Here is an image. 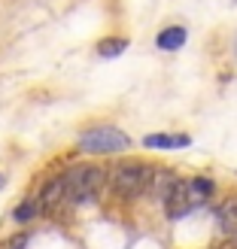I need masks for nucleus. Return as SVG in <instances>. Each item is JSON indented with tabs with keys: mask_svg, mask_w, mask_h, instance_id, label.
Returning <instances> with one entry per match:
<instances>
[{
	"mask_svg": "<svg viewBox=\"0 0 237 249\" xmlns=\"http://www.w3.org/2000/svg\"><path fill=\"white\" fill-rule=\"evenodd\" d=\"M107 177L109 173L101 164H73L64 173V201L73 207L97 201L101 189L107 185Z\"/></svg>",
	"mask_w": 237,
	"mask_h": 249,
	"instance_id": "f257e3e1",
	"label": "nucleus"
},
{
	"mask_svg": "<svg viewBox=\"0 0 237 249\" xmlns=\"http://www.w3.org/2000/svg\"><path fill=\"white\" fill-rule=\"evenodd\" d=\"M152 179L155 173L149 164H143V161H119V164L109 170V189H113L116 197H122V201H134V197H143L152 192Z\"/></svg>",
	"mask_w": 237,
	"mask_h": 249,
	"instance_id": "f03ea898",
	"label": "nucleus"
},
{
	"mask_svg": "<svg viewBox=\"0 0 237 249\" xmlns=\"http://www.w3.org/2000/svg\"><path fill=\"white\" fill-rule=\"evenodd\" d=\"M79 149L85 155H113V152L131 149V137L119 128H113V124H97V128L85 131L79 137Z\"/></svg>",
	"mask_w": 237,
	"mask_h": 249,
	"instance_id": "7ed1b4c3",
	"label": "nucleus"
},
{
	"mask_svg": "<svg viewBox=\"0 0 237 249\" xmlns=\"http://www.w3.org/2000/svg\"><path fill=\"white\" fill-rule=\"evenodd\" d=\"M164 201V213L167 219H182V216H189L192 213V201H189V179H173L170 185V192L161 197Z\"/></svg>",
	"mask_w": 237,
	"mask_h": 249,
	"instance_id": "20e7f679",
	"label": "nucleus"
},
{
	"mask_svg": "<svg viewBox=\"0 0 237 249\" xmlns=\"http://www.w3.org/2000/svg\"><path fill=\"white\" fill-rule=\"evenodd\" d=\"M61 201H64V173L43 182L40 197H36V207H40V213H55Z\"/></svg>",
	"mask_w": 237,
	"mask_h": 249,
	"instance_id": "39448f33",
	"label": "nucleus"
},
{
	"mask_svg": "<svg viewBox=\"0 0 237 249\" xmlns=\"http://www.w3.org/2000/svg\"><path fill=\"white\" fill-rule=\"evenodd\" d=\"M216 222H219V231L231 240L237 234V197H225L216 207Z\"/></svg>",
	"mask_w": 237,
	"mask_h": 249,
	"instance_id": "423d86ee",
	"label": "nucleus"
},
{
	"mask_svg": "<svg viewBox=\"0 0 237 249\" xmlns=\"http://www.w3.org/2000/svg\"><path fill=\"white\" fill-rule=\"evenodd\" d=\"M189 143H192L189 134H149V137H143L146 149H185Z\"/></svg>",
	"mask_w": 237,
	"mask_h": 249,
	"instance_id": "0eeeda50",
	"label": "nucleus"
},
{
	"mask_svg": "<svg viewBox=\"0 0 237 249\" xmlns=\"http://www.w3.org/2000/svg\"><path fill=\"white\" fill-rule=\"evenodd\" d=\"M185 28L182 24H170V28H164L158 36H155V46L161 49V52H177V49H182L185 46Z\"/></svg>",
	"mask_w": 237,
	"mask_h": 249,
	"instance_id": "6e6552de",
	"label": "nucleus"
},
{
	"mask_svg": "<svg viewBox=\"0 0 237 249\" xmlns=\"http://www.w3.org/2000/svg\"><path fill=\"white\" fill-rule=\"evenodd\" d=\"M213 192H216L213 179H207V177H195V179H189V201H192V210H198L201 204H207L210 197H213Z\"/></svg>",
	"mask_w": 237,
	"mask_h": 249,
	"instance_id": "1a4fd4ad",
	"label": "nucleus"
},
{
	"mask_svg": "<svg viewBox=\"0 0 237 249\" xmlns=\"http://www.w3.org/2000/svg\"><path fill=\"white\" fill-rule=\"evenodd\" d=\"M125 49H128V40L125 36H104L101 43H97V55H104V58H116L122 55Z\"/></svg>",
	"mask_w": 237,
	"mask_h": 249,
	"instance_id": "9d476101",
	"label": "nucleus"
},
{
	"mask_svg": "<svg viewBox=\"0 0 237 249\" xmlns=\"http://www.w3.org/2000/svg\"><path fill=\"white\" fill-rule=\"evenodd\" d=\"M36 213H40V207H36V201H21L16 210H12V219H16L18 225H21V222H31Z\"/></svg>",
	"mask_w": 237,
	"mask_h": 249,
	"instance_id": "9b49d317",
	"label": "nucleus"
},
{
	"mask_svg": "<svg viewBox=\"0 0 237 249\" xmlns=\"http://www.w3.org/2000/svg\"><path fill=\"white\" fill-rule=\"evenodd\" d=\"M24 243H28V237H24V234H18V237H9L0 249H24Z\"/></svg>",
	"mask_w": 237,
	"mask_h": 249,
	"instance_id": "f8f14e48",
	"label": "nucleus"
},
{
	"mask_svg": "<svg viewBox=\"0 0 237 249\" xmlns=\"http://www.w3.org/2000/svg\"><path fill=\"white\" fill-rule=\"evenodd\" d=\"M228 243H231V246H237V234H234V237H231V240H228Z\"/></svg>",
	"mask_w": 237,
	"mask_h": 249,
	"instance_id": "ddd939ff",
	"label": "nucleus"
},
{
	"mask_svg": "<svg viewBox=\"0 0 237 249\" xmlns=\"http://www.w3.org/2000/svg\"><path fill=\"white\" fill-rule=\"evenodd\" d=\"M0 185H3V173H0Z\"/></svg>",
	"mask_w": 237,
	"mask_h": 249,
	"instance_id": "4468645a",
	"label": "nucleus"
}]
</instances>
